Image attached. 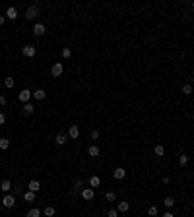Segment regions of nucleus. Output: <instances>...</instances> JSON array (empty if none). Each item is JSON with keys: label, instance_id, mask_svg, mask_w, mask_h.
I'll return each instance as SVG.
<instances>
[{"label": "nucleus", "instance_id": "f257e3e1", "mask_svg": "<svg viewBox=\"0 0 194 217\" xmlns=\"http://www.w3.org/2000/svg\"><path fill=\"white\" fill-rule=\"evenodd\" d=\"M33 97V91H29V89H21L19 91V101H21V103H29V99Z\"/></svg>", "mask_w": 194, "mask_h": 217}, {"label": "nucleus", "instance_id": "f03ea898", "mask_svg": "<svg viewBox=\"0 0 194 217\" xmlns=\"http://www.w3.org/2000/svg\"><path fill=\"white\" fill-rule=\"evenodd\" d=\"M37 16H39V8H37V6H29V8L25 10V18L27 19H35Z\"/></svg>", "mask_w": 194, "mask_h": 217}, {"label": "nucleus", "instance_id": "7ed1b4c3", "mask_svg": "<svg viewBox=\"0 0 194 217\" xmlns=\"http://www.w3.org/2000/svg\"><path fill=\"white\" fill-rule=\"evenodd\" d=\"M62 72H64V66H62L60 62H56V64H53V66H51V74H53L54 78L62 76Z\"/></svg>", "mask_w": 194, "mask_h": 217}, {"label": "nucleus", "instance_id": "20e7f679", "mask_svg": "<svg viewBox=\"0 0 194 217\" xmlns=\"http://www.w3.org/2000/svg\"><path fill=\"white\" fill-rule=\"evenodd\" d=\"M80 194H82V198H84V200H88V202H89V200H93V196H95V190H93V188L89 186V188H84Z\"/></svg>", "mask_w": 194, "mask_h": 217}, {"label": "nucleus", "instance_id": "39448f33", "mask_svg": "<svg viewBox=\"0 0 194 217\" xmlns=\"http://www.w3.org/2000/svg\"><path fill=\"white\" fill-rule=\"evenodd\" d=\"M14 204H16V198H14L12 194H6V196L2 198V206L4 207H14Z\"/></svg>", "mask_w": 194, "mask_h": 217}, {"label": "nucleus", "instance_id": "423d86ee", "mask_svg": "<svg viewBox=\"0 0 194 217\" xmlns=\"http://www.w3.org/2000/svg\"><path fill=\"white\" fill-rule=\"evenodd\" d=\"M21 53H24V56H27V58H33L35 56V47L33 45H25L24 49H21Z\"/></svg>", "mask_w": 194, "mask_h": 217}, {"label": "nucleus", "instance_id": "0eeeda50", "mask_svg": "<svg viewBox=\"0 0 194 217\" xmlns=\"http://www.w3.org/2000/svg\"><path fill=\"white\" fill-rule=\"evenodd\" d=\"M31 31H33V35H37V37H41V35H45V25H43V23H35Z\"/></svg>", "mask_w": 194, "mask_h": 217}, {"label": "nucleus", "instance_id": "6e6552de", "mask_svg": "<svg viewBox=\"0 0 194 217\" xmlns=\"http://www.w3.org/2000/svg\"><path fill=\"white\" fill-rule=\"evenodd\" d=\"M113 177L117 178V180H123V178L126 177V171H124L123 167H119V169H114V171H113Z\"/></svg>", "mask_w": 194, "mask_h": 217}, {"label": "nucleus", "instance_id": "1a4fd4ad", "mask_svg": "<svg viewBox=\"0 0 194 217\" xmlns=\"http://www.w3.org/2000/svg\"><path fill=\"white\" fill-rule=\"evenodd\" d=\"M27 188H29L31 192H39V190H41V182H39V180H29Z\"/></svg>", "mask_w": 194, "mask_h": 217}, {"label": "nucleus", "instance_id": "9d476101", "mask_svg": "<svg viewBox=\"0 0 194 217\" xmlns=\"http://www.w3.org/2000/svg\"><path fill=\"white\" fill-rule=\"evenodd\" d=\"M6 18H8V19H16L18 18V10L14 8V6H10V8L6 10Z\"/></svg>", "mask_w": 194, "mask_h": 217}, {"label": "nucleus", "instance_id": "9b49d317", "mask_svg": "<svg viewBox=\"0 0 194 217\" xmlns=\"http://www.w3.org/2000/svg\"><path fill=\"white\" fill-rule=\"evenodd\" d=\"M33 97L37 99V101H43V99L47 97V93H45V89H35L33 91Z\"/></svg>", "mask_w": 194, "mask_h": 217}, {"label": "nucleus", "instance_id": "f8f14e48", "mask_svg": "<svg viewBox=\"0 0 194 217\" xmlns=\"http://www.w3.org/2000/svg\"><path fill=\"white\" fill-rule=\"evenodd\" d=\"M68 136H70V138H78V136H80V128H78V126H70Z\"/></svg>", "mask_w": 194, "mask_h": 217}, {"label": "nucleus", "instance_id": "ddd939ff", "mask_svg": "<svg viewBox=\"0 0 194 217\" xmlns=\"http://www.w3.org/2000/svg\"><path fill=\"white\" fill-rule=\"evenodd\" d=\"M0 188H2V192H10V190H12V182H10L8 178H6V180H2V184H0Z\"/></svg>", "mask_w": 194, "mask_h": 217}, {"label": "nucleus", "instance_id": "4468645a", "mask_svg": "<svg viewBox=\"0 0 194 217\" xmlns=\"http://www.w3.org/2000/svg\"><path fill=\"white\" fill-rule=\"evenodd\" d=\"M88 153H89V157H99V147L97 146H89Z\"/></svg>", "mask_w": 194, "mask_h": 217}, {"label": "nucleus", "instance_id": "2eb2a0df", "mask_svg": "<svg viewBox=\"0 0 194 217\" xmlns=\"http://www.w3.org/2000/svg\"><path fill=\"white\" fill-rule=\"evenodd\" d=\"M99 184H101V178H99V177H95V175H93V177L89 178V186H91V188H97Z\"/></svg>", "mask_w": 194, "mask_h": 217}, {"label": "nucleus", "instance_id": "dca6fc26", "mask_svg": "<svg viewBox=\"0 0 194 217\" xmlns=\"http://www.w3.org/2000/svg\"><path fill=\"white\" fill-rule=\"evenodd\" d=\"M117 209H119L120 213H124V211H128V209H130V204H128V202H120Z\"/></svg>", "mask_w": 194, "mask_h": 217}, {"label": "nucleus", "instance_id": "f3484780", "mask_svg": "<svg viewBox=\"0 0 194 217\" xmlns=\"http://www.w3.org/2000/svg\"><path fill=\"white\" fill-rule=\"evenodd\" d=\"M33 113H35V107L31 103H25L24 105V114H33Z\"/></svg>", "mask_w": 194, "mask_h": 217}, {"label": "nucleus", "instance_id": "a211bd4d", "mask_svg": "<svg viewBox=\"0 0 194 217\" xmlns=\"http://www.w3.org/2000/svg\"><path fill=\"white\" fill-rule=\"evenodd\" d=\"M163 204H165V207H169V209H171V207L175 206V198H173V196H167V198L163 200Z\"/></svg>", "mask_w": 194, "mask_h": 217}, {"label": "nucleus", "instance_id": "6ab92c4d", "mask_svg": "<svg viewBox=\"0 0 194 217\" xmlns=\"http://www.w3.org/2000/svg\"><path fill=\"white\" fill-rule=\"evenodd\" d=\"M43 213H45V215H47V217H53V215H54V213H56V209H54V207H53V206H47V207H45V209H43Z\"/></svg>", "mask_w": 194, "mask_h": 217}, {"label": "nucleus", "instance_id": "aec40b11", "mask_svg": "<svg viewBox=\"0 0 194 217\" xmlns=\"http://www.w3.org/2000/svg\"><path fill=\"white\" fill-rule=\"evenodd\" d=\"M153 153H155V155H159V157H161V155H165V147L161 146V143H157V146L153 147Z\"/></svg>", "mask_w": 194, "mask_h": 217}, {"label": "nucleus", "instance_id": "412c9836", "mask_svg": "<svg viewBox=\"0 0 194 217\" xmlns=\"http://www.w3.org/2000/svg\"><path fill=\"white\" fill-rule=\"evenodd\" d=\"M25 217H41V209L33 207V209H29V211H27V215H25Z\"/></svg>", "mask_w": 194, "mask_h": 217}, {"label": "nucleus", "instance_id": "4be33fe9", "mask_svg": "<svg viewBox=\"0 0 194 217\" xmlns=\"http://www.w3.org/2000/svg\"><path fill=\"white\" fill-rule=\"evenodd\" d=\"M10 147V140L8 138H0V149H8Z\"/></svg>", "mask_w": 194, "mask_h": 217}, {"label": "nucleus", "instance_id": "5701e85b", "mask_svg": "<svg viewBox=\"0 0 194 217\" xmlns=\"http://www.w3.org/2000/svg\"><path fill=\"white\" fill-rule=\"evenodd\" d=\"M54 142L58 143V146H64V143H66V136H64V134H58V136L54 138Z\"/></svg>", "mask_w": 194, "mask_h": 217}, {"label": "nucleus", "instance_id": "b1692460", "mask_svg": "<svg viewBox=\"0 0 194 217\" xmlns=\"http://www.w3.org/2000/svg\"><path fill=\"white\" fill-rule=\"evenodd\" d=\"M179 165H181V167H184V165H188V155H181V157H179Z\"/></svg>", "mask_w": 194, "mask_h": 217}, {"label": "nucleus", "instance_id": "393cba45", "mask_svg": "<svg viewBox=\"0 0 194 217\" xmlns=\"http://www.w3.org/2000/svg\"><path fill=\"white\" fill-rule=\"evenodd\" d=\"M60 54H62V58H66V60H68V58H70V56H72V50H70L68 47H64Z\"/></svg>", "mask_w": 194, "mask_h": 217}, {"label": "nucleus", "instance_id": "a878e982", "mask_svg": "<svg viewBox=\"0 0 194 217\" xmlns=\"http://www.w3.org/2000/svg\"><path fill=\"white\" fill-rule=\"evenodd\" d=\"M14 83H16V82H14V78H4V85H6L8 89L14 87Z\"/></svg>", "mask_w": 194, "mask_h": 217}, {"label": "nucleus", "instance_id": "bb28decb", "mask_svg": "<svg viewBox=\"0 0 194 217\" xmlns=\"http://www.w3.org/2000/svg\"><path fill=\"white\" fill-rule=\"evenodd\" d=\"M84 182H82V180H76V182H74V192H82L84 190Z\"/></svg>", "mask_w": 194, "mask_h": 217}, {"label": "nucleus", "instance_id": "cd10ccee", "mask_svg": "<svg viewBox=\"0 0 194 217\" xmlns=\"http://www.w3.org/2000/svg\"><path fill=\"white\" fill-rule=\"evenodd\" d=\"M24 198H25V202H33V200H35V192H31V190H29V192H25V196H24Z\"/></svg>", "mask_w": 194, "mask_h": 217}, {"label": "nucleus", "instance_id": "c85d7f7f", "mask_svg": "<svg viewBox=\"0 0 194 217\" xmlns=\"http://www.w3.org/2000/svg\"><path fill=\"white\" fill-rule=\"evenodd\" d=\"M183 93H184V95H190V93H192V85H190V83L183 85Z\"/></svg>", "mask_w": 194, "mask_h": 217}, {"label": "nucleus", "instance_id": "c756f323", "mask_svg": "<svg viewBox=\"0 0 194 217\" xmlns=\"http://www.w3.org/2000/svg\"><path fill=\"white\" fill-rule=\"evenodd\" d=\"M105 198L109 200V202H114V200H117V194H114V192H107V194H105Z\"/></svg>", "mask_w": 194, "mask_h": 217}, {"label": "nucleus", "instance_id": "7c9ffc66", "mask_svg": "<svg viewBox=\"0 0 194 217\" xmlns=\"http://www.w3.org/2000/svg\"><path fill=\"white\" fill-rule=\"evenodd\" d=\"M148 215H149V217H155V215H157V207H153V206H152V207L148 209Z\"/></svg>", "mask_w": 194, "mask_h": 217}, {"label": "nucleus", "instance_id": "2f4dec72", "mask_svg": "<svg viewBox=\"0 0 194 217\" xmlns=\"http://www.w3.org/2000/svg\"><path fill=\"white\" fill-rule=\"evenodd\" d=\"M107 217H119V209H109Z\"/></svg>", "mask_w": 194, "mask_h": 217}, {"label": "nucleus", "instance_id": "473e14b6", "mask_svg": "<svg viewBox=\"0 0 194 217\" xmlns=\"http://www.w3.org/2000/svg\"><path fill=\"white\" fill-rule=\"evenodd\" d=\"M91 138H93V140L99 138V132H97V130H91Z\"/></svg>", "mask_w": 194, "mask_h": 217}, {"label": "nucleus", "instance_id": "72a5a7b5", "mask_svg": "<svg viewBox=\"0 0 194 217\" xmlns=\"http://www.w3.org/2000/svg\"><path fill=\"white\" fill-rule=\"evenodd\" d=\"M4 122H6V117H4V113H0V126H2Z\"/></svg>", "mask_w": 194, "mask_h": 217}, {"label": "nucleus", "instance_id": "f704fd0d", "mask_svg": "<svg viewBox=\"0 0 194 217\" xmlns=\"http://www.w3.org/2000/svg\"><path fill=\"white\" fill-rule=\"evenodd\" d=\"M4 105H6V97L0 95V107H4Z\"/></svg>", "mask_w": 194, "mask_h": 217}, {"label": "nucleus", "instance_id": "c9c22d12", "mask_svg": "<svg viewBox=\"0 0 194 217\" xmlns=\"http://www.w3.org/2000/svg\"><path fill=\"white\" fill-rule=\"evenodd\" d=\"M161 217H175V215H173V213H171V211H167V213H163Z\"/></svg>", "mask_w": 194, "mask_h": 217}, {"label": "nucleus", "instance_id": "e433bc0d", "mask_svg": "<svg viewBox=\"0 0 194 217\" xmlns=\"http://www.w3.org/2000/svg\"><path fill=\"white\" fill-rule=\"evenodd\" d=\"M4 19H6V16H0V25H4Z\"/></svg>", "mask_w": 194, "mask_h": 217}, {"label": "nucleus", "instance_id": "4c0bfd02", "mask_svg": "<svg viewBox=\"0 0 194 217\" xmlns=\"http://www.w3.org/2000/svg\"><path fill=\"white\" fill-rule=\"evenodd\" d=\"M192 6H194V4H192Z\"/></svg>", "mask_w": 194, "mask_h": 217}]
</instances>
